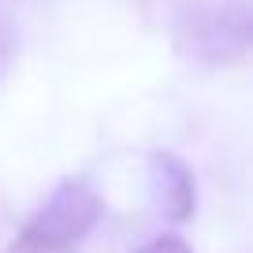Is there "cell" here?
I'll return each mask as SVG.
<instances>
[{
	"instance_id": "obj_1",
	"label": "cell",
	"mask_w": 253,
	"mask_h": 253,
	"mask_svg": "<svg viewBox=\"0 0 253 253\" xmlns=\"http://www.w3.org/2000/svg\"><path fill=\"white\" fill-rule=\"evenodd\" d=\"M101 216H104V201L93 190V182L82 179V175H67L34 209L26 227H34L38 235L52 238V242H63L71 250H79V242L101 223Z\"/></svg>"
},
{
	"instance_id": "obj_2",
	"label": "cell",
	"mask_w": 253,
	"mask_h": 253,
	"mask_svg": "<svg viewBox=\"0 0 253 253\" xmlns=\"http://www.w3.org/2000/svg\"><path fill=\"white\" fill-rule=\"evenodd\" d=\"M179 48L190 60H201V63L242 60L246 48H250V11H246V0H223V4H212V8L198 11L182 26Z\"/></svg>"
},
{
	"instance_id": "obj_3",
	"label": "cell",
	"mask_w": 253,
	"mask_h": 253,
	"mask_svg": "<svg viewBox=\"0 0 253 253\" xmlns=\"http://www.w3.org/2000/svg\"><path fill=\"white\" fill-rule=\"evenodd\" d=\"M145 168H149L153 209L168 223L194 220V212H198V175H194V168L171 149H149Z\"/></svg>"
},
{
	"instance_id": "obj_4",
	"label": "cell",
	"mask_w": 253,
	"mask_h": 253,
	"mask_svg": "<svg viewBox=\"0 0 253 253\" xmlns=\"http://www.w3.org/2000/svg\"><path fill=\"white\" fill-rule=\"evenodd\" d=\"M19 60V19L11 0H0V82L11 75Z\"/></svg>"
},
{
	"instance_id": "obj_5",
	"label": "cell",
	"mask_w": 253,
	"mask_h": 253,
	"mask_svg": "<svg viewBox=\"0 0 253 253\" xmlns=\"http://www.w3.org/2000/svg\"><path fill=\"white\" fill-rule=\"evenodd\" d=\"M4 253H75V250H71V246H63V242H52V238H45V235H38L34 227L23 223V231L11 238V246Z\"/></svg>"
},
{
	"instance_id": "obj_6",
	"label": "cell",
	"mask_w": 253,
	"mask_h": 253,
	"mask_svg": "<svg viewBox=\"0 0 253 253\" xmlns=\"http://www.w3.org/2000/svg\"><path fill=\"white\" fill-rule=\"evenodd\" d=\"M134 253H194V246L175 231H164V235H153L145 246H138Z\"/></svg>"
}]
</instances>
